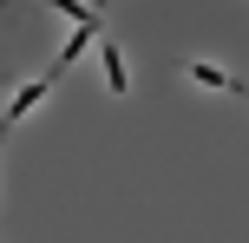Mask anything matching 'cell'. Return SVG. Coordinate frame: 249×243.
I'll use <instances>...</instances> for the list:
<instances>
[{"label":"cell","instance_id":"7a4b0ae2","mask_svg":"<svg viewBox=\"0 0 249 243\" xmlns=\"http://www.w3.org/2000/svg\"><path fill=\"white\" fill-rule=\"evenodd\" d=\"M105 79H112V92H131V79H124V59H118V46H105Z\"/></svg>","mask_w":249,"mask_h":243},{"label":"cell","instance_id":"6da1fadb","mask_svg":"<svg viewBox=\"0 0 249 243\" xmlns=\"http://www.w3.org/2000/svg\"><path fill=\"white\" fill-rule=\"evenodd\" d=\"M184 73L197 79V86H223V92H243V99H249V86H243V79H230V73H216V66H197V59H184Z\"/></svg>","mask_w":249,"mask_h":243}]
</instances>
